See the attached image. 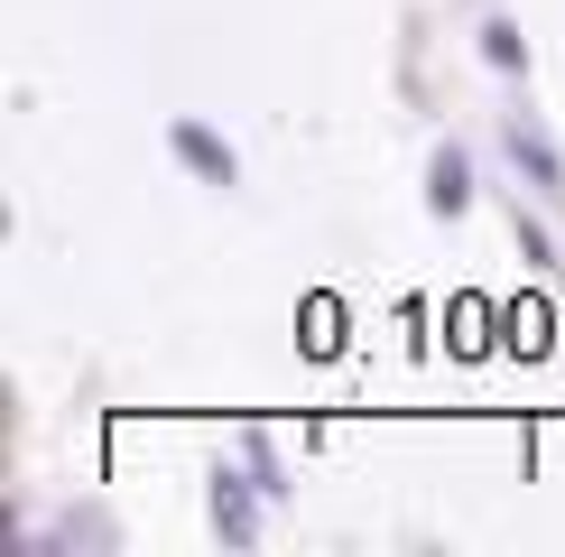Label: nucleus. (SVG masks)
I'll return each instance as SVG.
<instances>
[]
</instances>
